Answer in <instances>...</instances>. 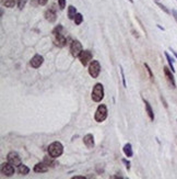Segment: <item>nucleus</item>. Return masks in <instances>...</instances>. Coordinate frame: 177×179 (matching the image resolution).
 <instances>
[{
    "mask_svg": "<svg viewBox=\"0 0 177 179\" xmlns=\"http://www.w3.org/2000/svg\"><path fill=\"white\" fill-rule=\"evenodd\" d=\"M63 31V26L58 25L57 28H55L53 31V39H54L55 45H57L58 47H63L67 44V38L61 33Z\"/></svg>",
    "mask_w": 177,
    "mask_h": 179,
    "instance_id": "1",
    "label": "nucleus"
},
{
    "mask_svg": "<svg viewBox=\"0 0 177 179\" xmlns=\"http://www.w3.org/2000/svg\"><path fill=\"white\" fill-rule=\"evenodd\" d=\"M48 155L54 157V158H58L59 156L63 155V146L60 142H53L52 144L48 146Z\"/></svg>",
    "mask_w": 177,
    "mask_h": 179,
    "instance_id": "2",
    "label": "nucleus"
},
{
    "mask_svg": "<svg viewBox=\"0 0 177 179\" xmlns=\"http://www.w3.org/2000/svg\"><path fill=\"white\" fill-rule=\"evenodd\" d=\"M91 98L94 102H101L104 98V86L101 83L94 85L92 89Z\"/></svg>",
    "mask_w": 177,
    "mask_h": 179,
    "instance_id": "3",
    "label": "nucleus"
},
{
    "mask_svg": "<svg viewBox=\"0 0 177 179\" xmlns=\"http://www.w3.org/2000/svg\"><path fill=\"white\" fill-rule=\"evenodd\" d=\"M107 108H106L105 104H100L97 107L96 111H95L94 114V119L95 121L98 122V123H102L103 121H105L106 118H107Z\"/></svg>",
    "mask_w": 177,
    "mask_h": 179,
    "instance_id": "4",
    "label": "nucleus"
},
{
    "mask_svg": "<svg viewBox=\"0 0 177 179\" xmlns=\"http://www.w3.org/2000/svg\"><path fill=\"white\" fill-rule=\"evenodd\" d=\"M101 73V64L98 61H92L88 65V74L92 78H97Z\"/></svg>",
    "mask_w": 177,
    "mask_h": 179,
    "instance_id": "5",
    "label": "nucleus"
},
{
    "mask_svg": "<svg viewBox=\"0 0 177 179\" xmlns=\"http://www.w3.org/2000/svg\"><path fill=\"white\" fill-rule=\"evenodd\" d=\"M92 59H93V54L88 49L82 51L81 54L79 55V61H80V63L82 64L83 66H88V64L92 62Z\"/></svg>",
    "mask_w": 177,
    "mask_h": 179,
    "instance_id": "6",
    "label": "nucleus"
},
{
    "mask_svg": "<svg viewBox=\"0 0 177 179\" xmlns=\"http://www.w3.org/2000/svg\"><path fill=\"white\" fill-rule=\"evenodd\" d=\"M82 51H83L82 44H81L80 41H78V40L72 41L71 45H70V53H71L72 56H73V57H79V55L81 54Z\"/></svg>",
    "mask_w": 177,
    "mask_h": 179,
    "instance_id": "7",
    "label": "nucleus"
},
{
    "mask_svg": "<svg viewBox=\"0 0 177 179\" xmlns=\"http://www.w3.org/2000/svg\"><path fill=\"white\" fill-rule=\"evenodd\" d=\"M15 173V169H14V166L11 165L10 163H3L1 165V174L5 175L7 177H11L12 175H14Z\"/></svg>",
    "mask_w": 177,
    "mask_h": 179,
    "instance_id": "8",
    "label": "nucleus"
},
{
    "mask_svg": "<svg viewBox=\"0 0 177 179\" xmlns=\"http://www.w3.org/2000/svg\"><path fill=\"white\" fill-rule=\"evenodd\" d=\"M7 159H8V162L11 165H13V166H20L21 165L20 155H19L17 152H14V150L10 152V153L7 155Z\"/></svg>",
    "mask_w": 177,
    "mask_h": 179,
    "instance_id": "9",
    "label": "nucleus"
},
{
    "mask_svg": "<svg viewBox=\"0 0 177 179\" xmlns=\"http://www.w3.org/2000/svg\"><path fill=\"white\" fill-rule=\"evenodd\" d=\"M43 63H44V57L40 54L34 55V56L32 57L31 62H30V64H31V66L33 67V68H38V67L42 66Z\"/></svg>",
    "mask_w": 177,
    "mask_h": 179,
    "instance_id": "10",
    "label": "nucleus"
},
{
    "mask_svg": "<svg viewBox=\"0 0 177 179\" xmlns=\"http://www.w3.org/2000/svg\"><path fill=\"white\" fill-rule=\"evenodd\" d=\"M164 75H165V78L167 79V81L169 83V85H171L173 88H175L176 87V83H175V78H174V76H173V74H172V70L169 69V67H164Z\"/></svg>",
    "mask_w": 177,
    "mask_h": 179,
    "instance_id": "11",
    "label": "nucleus"
},
{
    "mask_svg": "<svg viewBox=\"0 0 177 179\" xmlns=\"http://www.w3.org/2000/svg\"><path fill=\"white\" fill-rule=\"evenodd\" d=\"M83 143H84V145H85L88 148H93L94 147V136H93V134H86V135H84V137H83Z\"/></svg>",
    "mask_w": 177,
    "mask_h": 179,
    "instance_id": "12",
    "label": "nucleus"
},
{
    "mask_svg": "<svg viewBox=\"0 0 177 179\" xmlns=\"http://www.w3.org/2000/svg\"><path fill=\"white\" fill-rule=\"evenodd\" d=\"M48 168H49L48 165L45 164L44 162H42V163H37L34 166V168H33V171H34L35 173L42 174V173H47V171H48Z\"/></svg>",
    "mask_w": 177,
    "mask_h": 179,
    "instance_id": "13",
    "label": "nucleus"
},
{
    "mask_svg": "<svg viewBox=\"0 0 177 179\" xmlns=\"http://www.w3.org/2000/svg\"><path fill=\"white\" fill-rule=\"evenodd\" d=\"M45 19L48 22H55L56 19H57V15H56V11H55L54 9H47L45 11Z\"/></svg>",
    "mask_w": 177,
    "mask_h": 179,
    "instance_id": "14",
    "label": "nucleus"
},
{
    "mask_svg": "<svg viewBox=\"0 0 177 179\" xmlns=\"http://www.w3.org/2000/svg\"><path fill=\"white\" fill-rule=\"evenodd\" d=\"M143 102L146 104V114H148L149 119H150L151 121H154V112H153V109H152L150 102H149L148 100H146L144 98H143Z\"/></svg>",
    "mask_w": 177,
    "mask_h": 179,
    "instance_id": "15",
    "label": "nucleus"
},
{
    "mask_svg": "<svg viewBox=\"0 0 177 179\" xmlns=\"http://www.w3.org/2000/svg\"><path fill=\"white\" fill-rule=\"evenodd\" d=\"M56 158H54V157H52V156H45L43 159V162L45 163V164H47L48 166H50V167H56L58 165V163L55 160Z\"/></svg>",
    "mask_w": 177,
    "mask_h": 179,
    "instance_id": "16",
    "label": "nucleus"
},
{
    "mask_svg": "<svg viewBox=\"0 0 177 179\" xmlns=\"http://www.w3.org/2000/svg\"><path fill=\"white\" fill-rule=\"evenodd\" d=\"M123 150H124V153H125V155L127 156V157H132V156H134V150H132V146H131L130 143L125 144Z\"/></svg>",
    "mask_w": 177,
    "mask_h": 179,
    "instance_id": "17",
    "label": "nucleus"
},
{
    "mask_svg": "<svg viewBox=\"0 0 177 179\" xmlns=\"http://www.w3.org/2000/svg\"><path fill=\"white\" fill-rule=\"evenodd\" d=\"M77 13H78L77 8H76L74 6H72V5H70V6L68 7V18L69 19H70V20H73Z\"/></svg>",
    "mask_w": 177,
    "mask_h": 179,
    "instance_id": "18",
    "label": "nucleus"
},
{
    "mask_svg": "<svg viewBox=\"0 0 177 179\" xmlns=\"http://www.w3.org/2000/svg\"><path fill=\"white\" fill-rule=\"evenodd\" d=\"M18 171H19V174H20V175H22V176H26V175H29V173H30V168L27 167L26 165L21 164L20 166H19V169H18Z\"/></svg>",
    "mask_w": 177,
    "mask_h": 179,
    "instance_id": "19",
    "label": "nucleus"
},
{
    "mask_svg": "<svg viewBox=\"0 0 177 179\" xmlns=\"http://www.w3.org/2000/svg\"><path fill=\"white\" fill-rule=\"evenodd\" d=\"M164 55H165L166 59H167V63H169L171 70H172L173 73H175V68H174V59H173V58L171 57V55H169L167 52H164Z\"/></svg>",
    "mask_w": 177,
    "mask_h": 179,
    "instance_id": "20",
    "label": "nucleus"
},
{
    "mask_svg": "<svg viewBox=\"0 0 177 179\" xmlns=\"http://www.w3.org/2000/svg\"><path fill=\"white\" fill-rule=\"evenodd\" d=\"M18 0H2V5L6 8H13L17 5Z\"/></svg>",
    "mask_w": 177,
    "mask_h": 179,
    "instance_id": "21",
    "label": "nucleus"
},
{
    "mask_svg": "<svg viewBox=\"0 0 177 179\" xmlns=\"http://www.w3.org/2000/svg\"><path fill=\"white\" fill-rule=\"evenodd\" d=\"M73 20H74V23L77 24V25H80V24L83 22V15L78 12L77 15H76V17H74Z\"/></svg>",
    "mask_w": 177,
    "mask_h": 179,
    "instance_id": "22",
    "label": "nucleus"
},
{
    "mask_svg": "<svg viewBox=\"0 0 177 179\" xmlns=\"http://www.w3.org/2000/svg\"><path fill=\"white\" fill-rule=\"evenodd\" d=\"M119 72H120V75H121V80H123V86H124V88H127V83H126L125 73H124V68H123V66H121V65L119 66Z\"/></svg>",
    "mask_w": 177,
    "mask_h": 179,
    "instance_id": "23",
    "label": "nucleus"
},
{
    "mask_svg": "<svg viewBox=\"0 0 177 179\" xmlns=\"http://www.w3.org/2000/svg\"><path fill=\"white\" fill-rule=\"evenodd\" d=\"M144 67H146V72H148V74H149V77H150V79H151V80L153 81V80H154V75H153V73H152L151 67L149 66V65H148V64H146V63H144Z\"/></svg>",
    "mask_w": 177,
    "mask_h": 179,
    "instance_id": "24",
    "label": "nucleus"
},
{
    "mask_svg": "<svg viewBox=\"0 0 177 179\" xmlns=\"http://www.w3.org/2000/svg\"><path fill=\"white\" fill-rule=\"evenodd\" d=\"M26 1H27V0H18V7H19L20 10H22V9L25 7Z\"/></svg>",
    "mask_w": 177,
    "mask_h": 179,
    "instance_id": "25",
    "label": "nucleus"
},
{
    "mask_svg": "<svg viewBox=\"0 0 177 179\" xmlns=\"http://www.w3.org/2000/svg\"><path fill=\"white\" fill-rule=\"evenodd\" d=\"M58 6L61 10H63L66 7V0H58Z\"/></svg>",
    "mask_w": 177,
    "mask_h": 179,
    "instance_id": "26",
    "label": "nucleus"
},
{
    "mask_svg": "<svg viewBox=\"0 0 177 179\" xmlns=\"http://www.w3.org/2000/svg\"><path fill=\"white\" fill-rule=\"evenodd\" d=\"M156 5H157V6H159V7H160V8L162 9V10H163V11H164V12H165V13H167V15H169V9L166 8L165 6H163L162 3H160V2H156Z\"/></svg>",
    "mask_w": 177,
    "mask_h": 179,
    "instance_id": "27",
    "label": "nucleus"
},
{
    "mask_svg": "<svg viewBox=\"0 0 177 179\" xmlns=\"http://www.w3.org/2000/svg\"><path fill=\"white\" fill-rule=\"evenodd\" d=\"M121 162L124 163V164L126 165V168H127V169H130V162H129V160H127V159H125V158H123L121 159Z\"/></svg>",
    "mask_w": 177,
    "mask_h": 179,
    "instance_id": "28",
    "label": "nucleus"
},
{
    "mask_svg": "<svg viewBox=\"0 0 177 179\" xmlns=\"http://www.w3.org/2000/svg\"><path fill=\"white\" fill-rule=\"evenodd\" d=\"M47 2H48V0H38V3H40V6H45Z\"/></svg>",
    "mask_w": 177,
    "mask_h": 179,
    "instance_id": "29",
    "label": "nucleus"
},
{
    "mask_svg": "<svg viewBox=\"0 0 177 179\" xmlns=\"http://www.w3.org/2000/svg\"><path fill=\"white\" fill-rule=\"evenodd\" d=\"M172 13H173V17H174L175 21L177 22V11H176V10H173V11H172Z\"/></svg>",
    "mask_w": 177,
    "mask_h": 179,
    "instance_id": "30",
    "label": "nucleus"
},
{
    "mask_svg": "<svg viewBox=\"0 0 177 179\" xmlns=\"http://www.w3.org/2000/svg\"><path fill=\"white\" fill-rule=\"evenodd\" d=\"M85 177L84 176H73L72 177V179H84Z\"/></svg>",
    "mask_w": 177,
    "mask_h": 179,
    "instance_id": "31",
    "label": "nucleus"
},
{
    "mask_svg": "<svg viewBox=\"0 0 177 179\" xmlns=\"http://www.w3.org/2000/svg\"><path fill=\"white\" fill-rule=\"evenodd\" d=\"M161 99H162L163 103H164V107H165L166 109H167V103H166V101H165V100H164V98H163V96H162V97H161Z\"/></svg>",
    "mask_w": 177,
    "mask_h": 179,
    "instance_id": "32",
    "label": "nucleus"
},
{
    "mask_svg": "<svg viewBox=\"0 0 177 179\" xmlns=\"http://www.w3.org/2000/svg\"><path fill=\"white\" fill-rule=\"evenodd\" d=\"M171 51H172V53H173V54H174V56H175V57L177 58V52H176V51H174V49H171Z\"/></svg>",
    "mask_w": 177,
    "mask_h": 179,
    "instance_id": "33",
    "label": "nucleus"
},
{
    "mask_svg": "<svg viewBox=\"0 0 177 179\" xmlns=\"http://www.w3.org/2000/svg\"><path fill=\"white\" fill-rule=\"evenodd\" d=\"M155 1H159V0H155Z\"/></svg>",
    "mask_w": 177,
    "mask_h": 179,
    "instance_id": "34",
    "label": "nucleus"
}]
</instances>
